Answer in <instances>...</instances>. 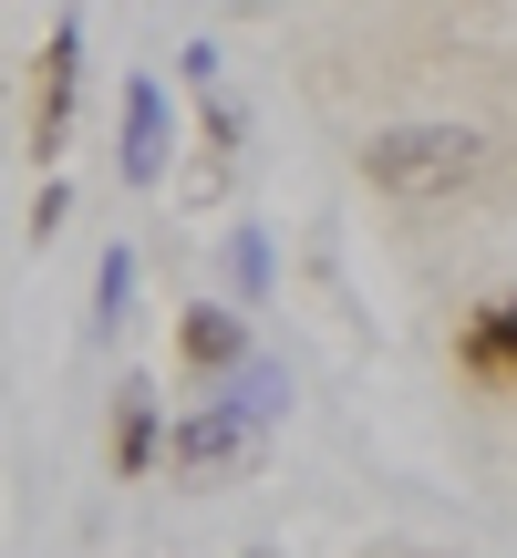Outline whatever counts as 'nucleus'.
<instances>
[{
  "instance_id": "nucleus-4",
  "label": "nucleus",
  "mask_w": 517,
  "mask_h": 558,
  "mask_svg": "<svg viewBox=\"0 0 517 558\" xmlns=\"http://www.w3.org/2000/svg\"><path fill=\"white\" fill-rule=\"evenodd\" d=\"M456 373L486 383V393H517V290H497V300H477V311H466Z\"/></svg>"
},
{
  "instance_id": "nucleus-3",
  "label": "nucleus",
  "mask_w": 517,
  "mask_h": 558,
  "mask_svg": "<svg viewBox=\"0 0 517 558\" xmlns=\"http://www.w3.org/2000/svg\"><path fill=\"white\" fill-rule=\"evenodd\" d=\"M73 94H83V21L62 11L52 41H41V83H32V156L52 166L62 135H73Z\"/></svg>"
},
{
  "instance_id": "nucleus-1",
  "label": "nucleus",
  "mask_w": 517,
  "mask_h": 558,
  "mask_svg": "<svg viewBox=\"0 0 517 558\" xmlns=\"http://www.w3.org/2000/svg\"><path fill=\"white\" fill-rule=\"evenodd\" d=\"M279 403H290V373H279V362H239L228 393H207L187 424H166V465H177L187 486L249 476V456H258V435L279 424Z\"/></svg>"
},
{
  "instance_id": "nucleus-6",
  "label": "nucleus",
  "mask_w": 517,
  "mask_h": 558,
  "mask_svg": "<svg viewBox=\"0 0 517 558\" xmlns=\"http://www.w3.org/2000/svg\"><path fill=\"white\" fill-rule=\"evenodd\" d=\"M177 352H187V373H207V383H228L249 362V320L228 311V300H197V311L177 320Z\"/></svg>"
},
{
  "instance_id": "nucleus-8",
  "label": "nucleus",
  "mask_w": 517,
  "mask_h": 558,
  "mask_svg": "<svg viewBox=\"0 0 517 558\" xmlns=\"http://www.w3.org/2000/svg\"><path fill=\"white\" fill-rule=\"evenodd\" d=\"M124 311H135V248H104L94 259V341H115Z\"/></svg>"
},
{
  "instance_id": "nucleus-2",
  "label": "nucleus",
  "mask_w": 517,
  "mask_h": 558,
  "mask_svg": "<svg viewBox=\"0 0 517 558\" xmlns=\"http://www.w3.org/2000/svg\"><path fill=\"white\" fill-rule=\"evenodd\" d=\"M362 177H373L383 197H456V186L486 177V145L466 135V124H394V135L362 145Z\"/></svg>"
},
{
  "instance_id": "nucleus-5",
  "label": "nucleus",
  "mask_w": 517,
  "mask_h": 558,
  "mask_svg": "<svg viewBox=\"0 0 517 558\" xmlns=\"http://www.w3.org/2000/svg\"><path fill=\"white\" fill-rule=\"evenodd\" d=\"M166 145H177V124H166V83H124V124H115V166L124 186H156L166 177Z\"/></svg>"
},
{
  "instance_id": "nucleus-11",
  "label": "nucleus",
  "mask_w": 517,
  "mask_h": 558,
  "mask_svg": "<svg viewBox=\"0 0 517 558\" xmlns=\"http://www.w3.org/2000/svg\"><path fill=\"white\" fill-rule=\"evenodd\" d=\"M249 558H258V548H249Z\"/></svg>"
},
{
  "instance_id": "nucleus-10",
  "label": "nucleus",
  "mask_w": 517,
  "mask_h": 558,
  "mask_svg": "<svg viewBox=\"0 0 517 558\" xmlns=\"http://www.w3.org/2000/svg\"><path fill=\"white\" fill-rule=\"evenodd\" d=\"M62 218H73V197H62V186H52V177H41V197H32V239H52V228H62Z\"/></svg>"
},
{
  "instance_id": "nucleus-7",
  "label": "nucleus",
  "mask_w": 517,
  "mask_h": 558,
  "mask_svg": "<svg viewBox=\"0 0 517 558\" xmlns=\"http://www.w3.org/2000/svg\"><path fill=\"white\" fill-rule=\"evenodd\" d=\"M156 456H166V414H156L145 383H124V393H115V424H104V465H115V476H145Z\"/></svg>"
},
{
  "instance_id": "nucleus-9",
  "label": "nucleus",
  "mask_w": 517,
  "mask_h": 558,
  "mask_svg": "<svg viewBox=\"0 0 517 558\" xmlns=\"http://www.w3.org/2000/svg\"><path fill=\"white\" fill-rule=\"evenodd\" d=\"M228 269H239V290H249V300L269 290V248H258V228H239V239H228Z\"/></svg>"
}]
</instances>
